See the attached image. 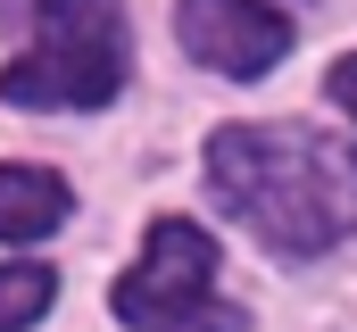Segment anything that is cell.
Masks as SVG:
<instances>
[{"mask_svg":"<svg viewBox=\"0 0 357 332\" xmlns=\"http://www.w3.org/2000/svg\"><path fill=\"white\" fill-rule=\"evenodd\" d=\"M208 183L274 257H324L357 233L349 158L299 125H225L208 142Z\"/></svg>","mask_w":357,"mask_h":332,"instance_id":"1","label":"cell"},{"mask_svg":"<svg viewBox=\"0 0 357 332\" xmlns=\"http://www.w3.org/2000/svg\"><path fill=\"white\" fill-rule=\"evenodd\" d=\"M125 83L116 0H33V50L0 75L17 108H108Z\"/></svg>","mask_w":357,"mask_h":332,"instance_id":"2","label":"cell"},{"mask_svg":"<svg viewBox=\"0 0 357 332\" xmlns=\"http://www.w3.org/2000/svg\"><path fill=\"white\" fill-rule=\"evenodd\" d=\"M108 308L133 332H241V316L216 299V241L199 225H183V216L150 225L142 266L116 282Z\"/></svg>","mask_w":357,"mask_h":332,"instance_id":"3","label":"cell"},{"mask_svg":"<svg viewBox=\"0 0 357 332\" xmlns=\"http://www.w3.org/2000/svg\"><path fill=\"white\" fill-rule=\"evenodd\" d=\"M175 33H183V50H191L199 67L250 83V75H266V67H282V50H291V8H282V0H183Z\"/></svg>","mask_w":357,"mask_h":332,"instance_id":"4","label":"cell"},{"mask_svg":"<svg viewBox=\"0 0 357 332\" xmlns=\"http://www.w3.org/2000/svg\"><path fill=\"white\" fill-rule=\"evenodd\" d=\"M67 225V183L50 166H0V241H42Z\"/></svg>","mask_w":357,"mask_h":332,"instance_id":"5","label":"cell"},{"mask_svg":"<svg viewBox=\"0 0 357 332\" xmlns=\"http://www.w3.org/2000/svg\"><path fill=\"white\" fill-rule=\"evenodd\" d=\"M50 266H0V332H25L42 308H50Z\"/></svg>","mask_w":357,"mask_h":332,"instance_id":"6","label":"cell"},{"mask_svg":"<svg viewBox=\"0 0 357 332\" xmlns=\"http://www.w3.org/2000/svg\"><path fill=\"white\" fill-rule=\"evenodd\" d=\"M324 91H333V100H341V108H349V116H357V59H341V67L324 75Z\"/></svg>","mask_w":357,"mask_h":332,"instance_id":"7","label":"cell"}]
</instances>
